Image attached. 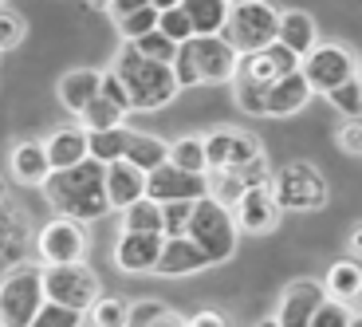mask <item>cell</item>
I'll list each match as a JSON object with an SVG mask.
<instances>
[{"instance_id": "obj_21", "label": "cell", "mask_w": 362, "mask_h": 327, "mask_svg": "<svg viewBox=\"0 0 362 327\" xmlns=\"http://www.w3.org/2000/svg\"><path fill=\"white\" fill-rule=\"evenodd\" d=\"M55 91H59V103H64L71 115H83V110L103 95V71H95V67H75V71H67L64 79H59Z\"/></svg>"}, {"instance_id": "obj_55", "label": "cell", "mask_w": 362, "mask_h": 327, "mask_svg": "<svg viewBox=\"0 0 362 327\" xmlns=\"http://www.w3.org/2000/svg\"><path fill=\"white\" fill-rule=\"evenodd\" d=\"M256 327H280V319H264V323H256Z\"/></svg>"}, {"instance_id": "obj_7", "label": "cell", "mask_w": 362, "mask_h": 327, "mask_svg": "<svg viewBox=\"0 0 362 327\" xmlns=\"http://www.w3.org/2000/svg\"><path fill=\"white\" fill-rule=\"evenodd\" d=\"M44 288H47V300L52 304H64V308H79L90 311L95 300H99V276L90 272L87 264H52L44 268Z\"/></svg>"}, {"instance_id": "obj_10", "label": "cell", "mask_w": 362, "mask_h": 327, "mask_svg": "<svg viewBox=\"0 0 362 327\" xmlns=\"http://www.w3.org/2000/svg\"><path fill=\"white\" fill-rule=\"evenodd\" d=\"M205 150H209V170H245L248 162H256L264 154V146L248 130H236V127L209 130Z\"/></svg>"}, {"instance_id": "obj_28", "label": "cell", "mask_w": 362, "mask_h": 327, "mask_svg": "<svg viewBox=\"0 0 362 327\" xmlns=\"http://www.w3.org/2000/svg\"><path fill=\"white\" fill-rule=\"evenodd\" d=\"M130 138H134V130L127 127H115V130H90V158L103 166H115L127 158L130 150Z\"/></svg>"}, {"instance_id": "obj_18", "label": "cell", "mask_w": 362, "mask_h": 327, "mask_svg": "<svg viewBox=\"0 0 362 327\" xmlns=\"http://www.w3.org/2000/svg\"><path fill=\"white\" fill-rule=\"evenodd\" d=\"M8 170L20 185H40L44 190L47 178L55 173L52 154H47V142H20L8 158Z\"/></svg>"}, {"instance_id": "obj_40", "label": "cell", "mask_w": 362, "mask_h": 327, "mask_svg": "<svg viewBox=\"0 0 362 327\" xmlns=\"http://www.w3.org/2000/svg\"><path fill=\"white\" fill-rule=\"evenodd\" d=\"M134 47H138L142 55H150V59H158V64H173V59H177V47H181V44H173L165 32H150V36H142Z\"/></svg>"}, {"instance_id": "obj_16", "label": "cell", "mask_w": 362, "mask_h": 327, "mask_svg": "<svg viewBox=\"0 0 362 327\" xmlns=\"http://www.w3.org/2000/svg\"><path fill=\"white\" fill-rule=\"evenodd\" d=\"M233 217L245 233L260 236V233H272V229L280 225L284 210H280V201H276V193H272V185H252L240 197V205L233 210Z\"/></svg>"}, {"instance_id": "obj_24", "label": "cell", "mask_w": 362, "mask_h": 327, "mask_svg": "<svg viewBox=\"0 0 362 327\" xmlns=\"http://www.w3.org/2000/svg\"><path fill=\"white\" fill-rule=\"evenodd\" d=\"M36 245V236L28 229V217L20 213V205H4V272L24 264V248Z\"/></svg>"}, {"instance_id": "obj_41", "label": "cell", "mask_w": 362, "mask_h": 327, "mask_svg": "<svg viewBox=\"0 0 362 327\" xmlns=\"http://www.w3.org/2000/svg\"><path fill=\"white\" fill-rule=\"evenodd\" d=\"M193 205H197V201H170V205H165V236H185L189 233Z\"/></svg>"}, {"instance_id": "obj_43", "label": "cell", "mask_w": 362, "mask_h": 327, "mask_svg": "<svg viewBox=\"0 0 362 327\" xmlns=\"http://www.w3.org/2000/svg\"><path fill=\"white\" fill-rule=\"evenodd\" d=\"M173 71H177V83L181 87H197L201 83V71H197V55H193V40L177 47V59H173Z\"/></svg>"}, {"instance_id": "obj_2", "label": "cell", "mask_w": 362, "mask_h": 327, "mask_svg": "<svg viewBox=\"0 0 362 327\" xmlns=\"http://www.w3.org/2000/svg\"><path fill=\"white\" fill-rule=\"evenodd\" d=\"M115 71H118V79L127 83L134 110H162L165 103H170L173 95L181 91L173 64H158V59H150V55L138 52L134 44H122V47H118Z\"/></svg>"}, {"instance_id": "obj_45", "label": "cell", "mask_w": 362, "mask_h": 327, "mask_svg": "<svg viewBox=\"0 0 362 327\" xmlns=\"http://www.w3.org/2000/svg\"><path fill=\"white\" fill-rule=\"evenodd\" d=\"M103 95H107L110 103H118L122 110H134V103H130V91H127V83L118 79L115 67H110V71H103Z\"/></svg>"}, {"instance_id": "obj_4", "label": "cell", "mask_w": 362, "mask_h": 327, "mask_svg": "<svg viewBox=\"0 0 362 327\" xmlns=\"http://www.w3.org/2000/svg\"><path fill=\"white\" fill-rule=\"evenodd\" d=\"M221 36H225L240 55L264 52L268 44L280 40V12L272 8L268 0H240V4H233L228 24H225Z\"/></svg>"}, {"instance_id": "obj_39", "label": "cell", "mask_w": 362, "mask_h": 327, "mask_svg": "<svg viewBox=\"0 0 362 327\" xmlns=\"http://www.w3.org/2000/svg\"><path fill=\"white\" fill-rule=\"evenodd\" d=\"M24 36H28L24 16L4 4V12H0V47H4V52H16V47L24 44Z\"/></svg>"}, {"instance_id": "obj_8", "label": "cell", "mask_w": 362, "mask_h": 327, "mask_svg": "<svg viewBox=\"0 0 362 327\" xmlns=\"http://www.w3.org/2000/svg\"><path fill=\"white\" fill-rule=\"evenodd\" d=\"M36 253H40V260H44V268H52V264H79L83 256H87L83 221H71V217L47 221L36 236Z\"/></svg>"}, {"instance_id": "obj_1", "label": "cell", "mask_w": 362, "mask_h": 327, "mask_svg": "<svg viewBox=\"0 0 362 327\" xmlns=\"http://www.w3.org/2000/svg\"><path fill=\"white\" fill-rule=\"evenodd\" d=\"M44 197L59 217L71 221H99L110 213L107 197V166L87 158V162L71 166V170H55L44 185Z\"/></svg>"}, {"instance_id": "obj_30", "label": "cell", "mask_w": 362, "mask_h": 327, "mask_svg": "<svg viewBox=\"0 0 362 327\" xmlns=\"http://www.w3.org/2000/svg\"><path fill=\"white\" fill-rule=\"evenodd\" d=\"M245 193H248V182L240 178V170H209V197L221 201L225 210H236Z\"/></svg>"}, {"instance_id": "obj_23", "label": "cell", "mask_w": 362, "mask_h": 327, "mask_svg": "<svg viewBox=\"0 0 362 327\" xmlns=\"http://www.w3.org/2000/svg\"><path fill=\"white\" fill-rule=\"evenodd\" d=\"M280 44L291 47L299 59L315 52L319 47V28H315V20H311V12H299V8L280 12Z\"/></svg>"}, {"instance_id": "obj_52", "label": "cell", "mask_w": 362, "mask_h": 327, "mask_svg": "<svg viewBox=\"0 0 362 327\" xmlns=\"http://www.w3.org/2000/svg\"><path fill=\"white\" fill-rule=\"evenodd\" d=\"M177 4H181V0H154V8H158V12H165V8H177Z\"/></svg>"}, {"instance_id": "obj_51", "label": "cell", "mask_w": 362, "mask_h": 327, "mask_svg": "<svg viewBox=\"0 0 362 327\" xmlns=\"http://www.w3.org/2000/svg\"><path fill=\"white\" fill-rule=\"evenodd\" d=\"M346 245H351V256L358 260V256H362V225L351 229V241H346Z\"/></svg>"}, {"instance_id": "obj_50", "label": "cell", "mask_w": 362, "mask_h": 327, "mask_svg": "<svg viewBox=\"0 0 362 327\" xmlns=\"http://www.w3.org/2000/svg\"><path fill=\"white\" fill-rule=\"evenodd\" d=\"M150 327H189V319H181L177 311H165V316H162V319H154Z\"/></svg>"}, {"instance_id": "obj_35", "label": "cell", "mask_w": 362, "mask_h": 327, "mask_svg": "<svg viewBox=\"0 0 362 327\" xmlns=\"http://www.w3.org/2000/svg\"><path fill=\"white\" fill-rule=\"evenodd\" d=\"M158 20H162V12H158L154 4H150V8H138V12H130V16L115 20V24H118V36L127 40V44H138L142 36L158 32Z\"/></svg>"}, {"instance_id": "obj_34", "label": "cell", "mask_w": 362, "mask_h": 327, "mask_svg": "<svg viewBox=\"0 0 362 327\" xmlns=\"http://www.w3.org/2000/svg\"><path fill=\"white\" fill-rule=\"evenodd\" d=\"M130 110H122L118 103H110L107 95H99V99L90 103L87 110H83V127L87 130H115V127H122V118H127Z\"/></svg>"}, {"instance_id": "obj_29", "label": "cell", "mask_w": 362, "mask_h": 327, "mask_svg": "<svg viewBox=\"0 0 362 327\" xmlns=\"http://www.w3.org/2000/svg\"><path fill=\"white\" fill-rule=\"evenodd\" d=\"M127 162H134L138 170H146V173H154L158 166L170 162V146H165L158 134H142V130H134L130 150H127Z\"/></svg>"}, {"instance_id": "obj_6", "label": "cell", "mask_w": 362, "mask_h": 327, "mask_svg": "<svg viewBox=\"0 0 362 327\" xmlns=\"http://www.w3.org/2000/svg\"><path fill=\"white\" fill-rule=\"evenodd\" d=\"M272 193L284 213H315L327 205V182L311 162H288L272 173Z\"/></svg>"}, {"instance_id": "obj_49", "label": "cell", "mask_w": 362, "mask_h": 327, "mask_svg": "<svg viewBox=\"0 0 362 327\" xmlns=\"http://www.w3.org/2000/svg\"><path fill=\"white\" fill-rule=\"evenodd\" d=\"M189 327H228V319L221 316V311H197V316H189Z\"/></svg>"}, {"instance_id": "obj_31", "label": "cell", "mask_w": 362, "mask_h": 327, "mask_svg": "<svg viewBox=\"0 0 362 327\" xmlns=\"http://www.w3.org/2000/svg\"><path fill=\"white\" fill-rule=\"evenodd\" d=\"M170 162L181 166L189 173H209V150H205V138L197 134H185L177 142H170Z\"/></svg>"}, {"instance_id": "obj_25", "label": "cell", "mask_w": 362, "mask_h": 327, "mask_svg": "<svg viewBox=\"0 0 362 327\" xmlns=\"http://www.w3.org/2000/svg\"><path fill=\"white\" fill-rule=\"evenodd\" d=\"M323 288H327V296L331 300H339V304H354L362 296V264L354 260H335L331 268H327V276H323Z\"/></svg>"}, {"instance_id": "obj_26", "label": "cell", "mask_w": 362, "mask_h": 327, "mask_svg": "<svg viewBox=\"0 0 362 327\" xmlns=\"http://www.w3.org/2000/svg\"><path fill=\"white\" fill-rule=\"evenodd\" d=\"M181 8L189 12L197 36H221L225 24H228L233 4H228V0H181Z\"/></svg>"}, {"instance_id": "obj_17", "label": "cell", "mask_w": 362, "mask_h": 327, "mask_svg": "<svg viewBox=\"0 0 362 327\" xmlns=\"http://www.w3.org/2000/svg\"><path fill=\"white\" fill-rule=\"evenodd\" d=\"M209 256L197 248L193 236H165V253L158 260V272L154 276H165V280H177V276H193L201 268H209Z\"/></svg>"}, {"instance_id": "obj_5", "label": "cell", "mask_w": 362, "mask_h": 327, "mask_svg": "<svg viewBox=\"0 0 362 327\" xmlns=\"http://www.w3.org/2000/svg\"><path fill=\"white\" fill-rule=\"evenodd\" d=\"M236 217L221 205V201L213 197H201L197 205H193V221H189V233L197 241V248L209 256L213 264H225L228 256L236 253Z\"/></svg>"}, {"instance_id": "obj_37", "label": "cell", "mask_w": 362, "mask_h": 327, "mask_svg": "<svg viewBox=\"0 0 362 327\" xmlns=\"http://www.w3.org/2000/svg\"><path fill=\"white\" fill-rule=\"evenodd\" d=\"M327 99H331V107H335L339 115H346V118L362 115V79H358V75H354V79H346L343 87H335Z\"/></svg>"}, {"instance_id": "obj_14", "label": "cell", "mask_w": 362, "mask_h": 327, "mask_svg": "<svg viewBox=\"0 0 362 327\" xmlns=\"http://www.w3.org/2000/svg\"><path fill=\"white\" fill-rule=\"evenodd\" d=\"M327 300V288L315 280H291L280 296V308H276V319L280 327H311L315 311L323 308Z\"/></svg>"}, {"instance_id": "obj_54", "label": "cell", "mask_w": 362, "mask_h": 327, "mask_svg": "<svg viewBox=\"0 0 362 327\" xmlns=\"http://www.w3.org/2000/svg\"><path fill=\"white\" fill-rule=\"evenodd\" d=\"M90 4H95V8H110V4H115V0H90Z\"/></svg>"}, {"instance_id": "obj_42", "label": "cell", "mask_w": 362, "mask_h": 327, "mask_svg": "<svg viewBox=\"0 0 362 327\" xmlns=\"http://www.w3.org/2000/svg\"><path fill=\"white\" fill-rule=\"evenodd\" d=\"M311 327H351V304H339L327 296L323 308L315 311V319H311Z\"/></svg>"}, {"instance_id": "obj_20", "label": "cell", "mask_w": 362, "mask_h": 327, "mask_svg": "<svg viewBox=\"0 0 362 327\" xmlns=\"http://www.w3.org/2000/svg\"><path fill=\"white\" fill-rule=\"evenodd\" d=\"M311 83L303 71H291L284 75L280 83H272V91H268V118H291L299 115V110L311 103Z\"/></svg>"}, {"instance_id": "obj_44", "label": "cell", "mask_w": 362, "mask_h": 327, "mask_svg": "<svg viewBox=\"0 0 362 327\" xmlns=\"http://www.w3.org/2000/svg\"><path fill=\"white\" fill-rule=\"evenodd\" d=\"M335 138H339V150H343V154H362V115L346 118Z\"/></svg>"}, {"instance_id": "obj_36", "label": "cell", "mask_w": 362, "mask_h": 327, "mask_svg": "<svg viewBox=\"0 0 362 327\" xmlns=\"http://www.w3.org/2000/svg\"><path fill=\"white\" fill-rule=\"evenodd\" d=\"M158 32H165L173 44H189V40H197L189 12L181 8V4H177V8H165V12H162V20H158Z\"/></svg>"}, {"instance_id": "obj_32", "label": "cell", "mask_w": 362, "mask_h": 327, "mask_svg": "<svg viewBox=\"0 0 362 327\" xmlns=\"http://www.w3.org/2000/svg\"><path fill=\"white\" fill-rule=\"evenodd\" d=\"M90 327H130V300L122 296H99L95 308L87 311Z\"/></svg>"}, {"instance_id": "obj_19", "label": "cell", "mask_w": 362, "mask_h": 327, "mask_svg": "<svg viewBox=\"0 0 362 327\" xmlns=\"http://www.w3.org/2000/svg\"><path fill=\"white\" fill-rule=\"evenodd\" d=\"M146 178L150 173L138 170L134 162H115L107 166V197H110V210H130L134 201L146 197Z\"/></svg>"}, {"instance_id": "obj_13", "label": "cell", "mask_w": 362, "mask_h": 327, "mask_svg": "<svg viewBox=\"0 0 362 327\" xmlns=\"http://www.w3.org/2000/svg\"><path fill=\"white\" fill-rule=\"evenodd\" d=\"M299 67H303V59H299L291 47H284L280 40H276V44H268L264 52L240 55V67H236V75H248V79L260 83V87H272V83H280L284 75L299 71Z\"/></svg>"}, {"instance_id": "obj_15", "label": "cell", "mask_w": 362, "mask_h": 327, "mask_svg": "<svg viewBox=\"0 0 362 327\" xmlns=\"http://www.w3.org/2000/svg\"><path fill=\"white\" fill-rule=\"evenodd\" d=\"M193 55H197L201 83H233L236 67H240V52L225 36H197Z\"/></svg>"}, {"instance_id": "obj_12", "label": "cell", "mask_w": 362, "mask_h": 327, "mask_svg": "<svg viewBox=\"0 0 362 327\" xmlns=\"http://www.w3.org/2000/svg\"><path fill=\"white\" fill-rule=\"evenodd\" d=\"M162 253H165V233H122L115 245V264L127 276L158 272Z\"/></svg>"}, {"instance_id": "obj_46", "label": "cell", "mask_w": 362, "mask_h": 327, "mask_svg": "<svg viewBox=\"0 0 362 327\" xmlns=\"http://www.w3.org/2000/svg\"><path fill=\"white\" fill-rule=\"evenodd\" d=\"M165 304H158V300H142V304H130V327H150L154 319H162L165 316Z\"/></svg>"}, {"instance_id": "obj_53", "label": "cell", "mask_w": 362, "mask_h": 327, "mask_svg": "<svg viewBox=\"0 0 362 327\" xmlns=\"http://www.w3.org/2000/svg\"><path fill=\"white\" fill-rule=\"evenodd\" d=\"M351 327H362V308H358V311H351Z\"/></svg>"}, {"instance_id": "obj_9", "label": "cell", "mask_w": 362, "mask_h": 327, "mask_svg": "<svg viewBox=\"0 0 362 327\" xmlns=\"http://www.w3.org/2000/svg\"><path fill=\"white\" fill-rule=\"evenodd\" d=\"M299 71L308 75L311 91L331 95L335 87H343L346 79H354V55L343 44H319L311 55H303V67Z\"/></svg>"}, {"instance_id": "obj_38", "label": "cell", "mask_w": 362, "mask_h": 327, "mask_svg": "<svg viewBox=\"0 0 362 327\" xmlns=\"http://www.w3.org/2000/svg\"><path fill=\"white\" fill-rule=\"evenodd\" d=\"M83 316H87V311L64 308V304L47 300L44 308H40V316H36V323H32V327H83Z\"/></svg>"}, {"instance_id": "obj_11", "label": "cell", "mask_w": 362, "mask_h": 327, "mask_svg": "<svg viewBox=\"0 0 362 327\" xmlns=\"http://www.w3.org/2000/svg\"><path fill=\"white\" fill-rule=\"evenodd\" d=\"M146 197L162 201V205H170V201H201L209 197V173H189L181 166L165 162L146 178Z\"/></svg>"}, {"instance_id": "obj_48", "label": "cell", "mask_w": 362, "mask_h": 327, "mask_svg": "<svg viewBox=\"0 0 362 327\" xmlns=\"http://www.w3.org/2000/svg\"><path fill=\"white\" fill-rule=\"evenodd\" d=\"M154 0H115L110 4V16L115 20H122V16H130V12H138V8H150Z\"/></svg>"}, {"instance_id": "obj_3", "label": "cell", "mask_w": 362, "mask_h": 327, "mask_svg": "<svg viewBox=\"0 0 362 327\" xmlns=\"http://www.w3.org/2000/svg\"><path fill=\"white\" fill-rule=\"evenodd\" d=\"M44 304H47L44 268L16 264V268L4 272V284H0V327H32Z\"/></svg>"}, {"instance_id": "obj_27", "label": "cell", "mask_w": 362, "mask_h": 327, "mask_svg": "<svg viewBox=\"0 0 362 327\" xmlns=\"http://www.w3.org/2000/svg\"><path fill=\"white\" fill-rule=\"evenodd\" d=\"M122 233H165V205L154 197L134 201L122 210Z\"/></svg>"}, {"instance_id": "obj_33", "label": "cell", "mask_w": 362, "mask_h": 327, "mask_svg": "<svg viewBox=\"0 0 362 327\" xmlns=\"http://www.w3.org/2000/svg\"><path fill=\"white\" fill-rule=\"evenodd\" d=\"M268 91L272 87H260L248 75H233V103L245 115H268Z\"/></svg>"}, {"instance_id": "obj_47", "label": "cell", "mask_w": 362, "mask_h": 327, "mask_svg": "<svg viewBox=\"0 0 362 327\" xmlns=\"http://www.w3.org/2000/svg\"><path fill=\"white\" fill-rule=\"evenodd\" d=\"M240 178H245L248 182V190H252V185H272V173H268V158H256V162H248L245 170H240Z\"/></svg>"}, {"instance_id": "obj_22", "label": "cell", "mask_w": 362, "mask_h": 327, "mask_svg": "<svg viewBox=\"0 0 362 327\" xmlns=\"http://www.w3.org/2000/svg\"><path fill=\"white\" fill-rule=\"evenodd\" d=\"M47 154L55 170H71V166L90 158V130L87 127H59L47 138Z\"/></svg>"}]
</instances>
